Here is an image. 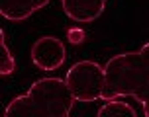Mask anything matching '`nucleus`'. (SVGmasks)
I'll use <instances>...</instances> for the list:
<instances>
[{
	"label": "nucleus",
	"instance_id": "obj_1",
	"mask_svg": "<svg viewBox=\"0 0 149 117\" xmlns=\"http://www.w3.org/2000/svg\"><path fill=\"white\" fill-rule=\"evenodd\" d=\"M104 72V102H114L120 98H135L143 105L149 100V72L141 63L139 51L114 55L106 63Z\"/></svg>",
	"mask_w": 149,
	"mask_h": 117
},
{
	"label": "nucleus",
	"instance_id": "obj_2",
	"mask_svg": "<svg viewBox=\"0 0 149 117\" xmlns=\"http://www.w3.org/2000/svg\"><path fill=\"white\" fill-rule=\"evenodd\" d=\"M28 96L36 102L43 117H71L74 96L71 94L65 78H39L30 86Z\"/></svg>",
	"mask_w": 149,
	"mask_h": 117
},
{
	"label": "nucleus",
	"instance_id": "obj_3",
	"mask_svg": "<svg viewBox=\"0 0 149 117\" xmlns=\"http://www.w3.org/2000/svg\"><path fill=\"white\" fill-rule=\"evenodd\" d=\"M65 82L77 102L102 100L106 86L104 66H100L94 61H79L67 70Z\"/></svg>",
	"mask_w": 149,
	"mask_h": 117
},
{
	"label": "nucleus",
	"instance_id": "obj_4",
	"mask_svg": "<svg viewBox=\"0 0 149 117\" xmlns=\"http://www.w3.org/2000/svg\"><path fill=\"white\" fill-rule=\"evenodd\" d=\"M67 49L65 43L55 35H43L36 39L31 45V61L39 70H57L59 66L65 65Z\"/></svg>",
	"mask_w": 149,
	"mask_h": 117
},
{
	"label": "nucleus",
	"instance_id": "obj_5",
	"mask_svg": "<svg viewBox=\"0 0 149 117\" xmlns=\"http://www.w3.org/2000/svg\"><path fill=\"white\" fill-rule=\"evenodd\" d=\"M65 14L77 23H90L98 20L108 0H61Z\"/></svg>",
	"mask_w": 149,
	"mask_h": 117
},
{
	"label": "nucleus",
	"instance_id": "obj_6",
	"mask_svg": "<svg viewBox=\"0 0 149 117\" xmlns=\"http://www.w3.org/2000/svg\"><path fill=\"white\" fill-rule=\"evenodd\" d=\"M51 0H0V12L10 22H24Z\"/></svg>",
	"mask_w": 149,
	"mask_h": 117
},
{
	"label": "nucleus",
	"instance_id": "obj_7",
	"mask_svg": "<svg viewBox=\"0 0 149 117\" xmlns=\"http://www.w3.org/2000/svg\"><path fill=\"white\" fill-rule=\"evenodd\" d=\"M4 117H43L36 102L31 100L28 94L16 96L12 102L6 105L4 109Z\"/></svg>",
	"mask_w": 149,
	"mask_h": 117
},
{
	"label": "nucleus",
	"instance_id": "obj_8",
	"mask_svg": "<svg viewBox=\"0 0 149 117\" xmlns=\"http://www.w3.org/2000/svg\"><path fill=\"white\" fill-rule=\"evenodd\" d=\"M96 117H137L135 109L127 102H106L100 109H98Z\"/></svg>",
	"mask_w": 149,
	"mask_h": 117
},
{
	"label": "nucleus",
	"instance_id": "obj_9",
	"mask_svg": "<svg viewBox=\"0 0 149 117\" xmlns=\"http://www.w3.org/2000/svg\"><path fill=\"white\" fill-rule=\"evenodd\" d=\"M0 74L2 76H10V74H14L16 70V58L14 55L10 53L8 49V43H6V33H4V29L0 31Z\"/></svg>",
	"mask_w": 149,
	"mask_h": 117
},
{
	"label": "nucleus",
	"instance_id": "obj_10",
	"mask_svg": "<svg viewBox=\"0 0 149 117\" xmlns=\"http://www.w3.org/2000/svg\"><path fill=\"white\" fill-rule=\"evenodd\" d=\"M84 39V31L82 29H69V41L73 45H79Z\"/></svg>",
	"mask_w": 149,
	"mask_h": 117
},
{
	"label": "nucleus",
	"instance_id": "obj_11",
	"mask_svg": "<svg viewBox=\"0 0 149 117\" xmlns=\"http://www.w3.org/2000/svg\"><path fill=\"white\" fill-rule=\"evenodd\" d=\"M139 57H141L143 66L147 68V72H149V43H145L141 49H139Z\"/></svg>",
	"mask_w": 149,
	"mask_h": 117
},
{
	"label": "nucleus",
	"instance_id": "obj_12",
	"mask_svg": "<svg viewBox=\"0 0 149 117\" xmlns=\"http://www.w3.org/2000/svg\"><path fill=\"white\" fill-rule=\"evenodd\" d=\"M143 113H145V117H149V100L143 103Z\"/></svg>",
	"mask_w": 149,
	"mask_h": 117
}]
</instances>
